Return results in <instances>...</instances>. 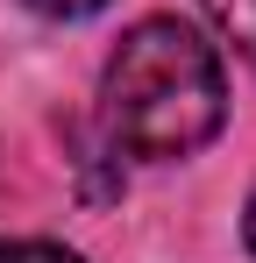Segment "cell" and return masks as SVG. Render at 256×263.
I'll list each match as a JSON object with an SVG mask.
<instances>
[{"label":"cell","mask_w":256,"mask_h":263,"mask_svg":"<svg viewBox=\"0 0 256 263\" xmlns=\"http://www.w3.org/2000/svg\"><path fill=\"white\" fill-rule=\"evenodd\" d=\"M199 7L221 22V36H228V43L256 64V0H199Z\"/></svg>","instance_id":"cell-2"},{"label":"cell","mask_w":256,"mask_h":263,"mask_svg":"<svg viewBox=\"0 0 256 263\" xmlns=\"http://www.w3.org/2000/svg\"><path fill=\"white\" fill-rule=\"evenodd\" d=\"M100 121H107V142L142 164H171L213 142L228 121V79H221L213 43L171 14L135 22L121 50L107 57Z\"/></svg>","instance_id":"cell-1"},{"label":"cell","mask_w":256,"mask_h":263,"mask_svg":"<svg viewBox=\"0 0 256 263\" xmlns=\"http://www.w3.org/2000/svg\"><path fill=\"white\" fill-rule=\"evenodd\" d=\"M242 228H249V249H256V192H249V220H242Z\"/></svg>","instance_id":"cell-5"},{"label":"cell","mask_w":256,"mask_h":263,"mask_svg":"<svg viewBox=\"0 0 256 263\" xmlns=\"http://www.w3.org/2000/svg\"><path fill=\"white\" fill-rule=\"evenodd\" d=\"M36 14H57V22H79V14H100L107 0H29Z\"/></svg>","instance_id":"cell-4"},{"label":"cell","mask_w":256,"mask_h":263,"mask_svg":"<svg viewBox=\"0 0 256 263\" xmlns=\"http://www.w3.org/2000/svg\"><path fill=\"white\" fill-rule=\"evenodd\" d=\"M0 263H85V256L57 249V242H0Z\"/></svg>","instance_id":"cell-3"}]
</instances>
